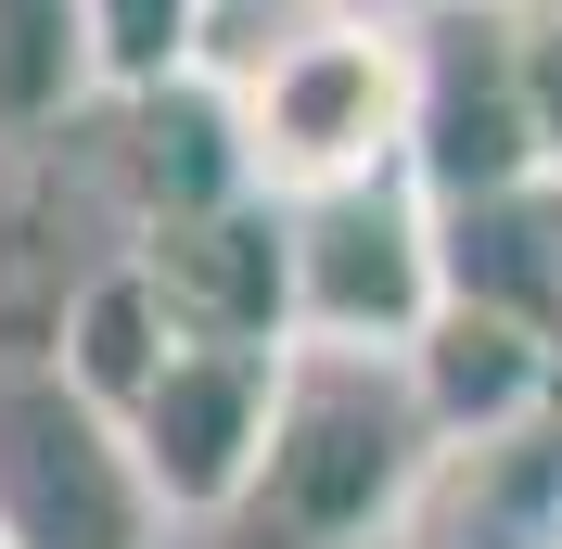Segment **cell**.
Masks as SVG:
<instances>
[{
    "label": "cell",
    "instance_id": "cell-1",
    "mask_svg": "<svg viewBox=\"0 0 562 549\" xmlns=\"http://www.w3.org/2000/svg\"><path fill=\"white\" fill-rule=\"evenodd\" d=\"M448 435L409 383V345H281V410L244 498L205 524L217 549H396Z\"/></svg>",
    "mask_w": 562,
    "mask_h": 549
},
{
    "label": "cell",
    "instance_id": "cell-2",
    "mask_svg": "<svg viewBox=\"0 0 562 549\" xmlns=\"http://www.w3.org/2000/svg\"><path fill=\"white\" fill-rule=\"evenodd\" d=\"M217 90L256 192L307 205L333 179H384L409 167V0H269Z\"/></svg>",
    "mask_w": 562,
    "mask_h": 549
},
{
    "label": "cell",
    "instance_id": "cell-3",
    "mask_svg": "<svg viewBox=\"0 0 562 549\" xmlns=\"http://www.w3.org/2000/svg\"><path fill=\"white\" fill-rule=\"evenodd\" d=\"M167 524L128 410L65 358H0V549H167Z\"/></svg>",
    "mask_w": 562,
    "mask_h": 549
},
{
    "label": "cell",
    "instance_id": "cell-4",
    "mask_svg": "<svg viewBox=\"0 0 562 549\" xmlns=\"http://www.w3.org/2000/svg\"><path fill=\"white\" fill-rule=\"evenodd\" d=\"M294 217V345H422L448 307V205L409 167L333 179Z\"/></svg>",
    "mask_w": 562,
    "mask_h": 549
},
{
    "label": "cell",
    "instance_id": "cell-5",
    "mask_svg": "<svg viewBox=\"0 0 562 549\" xmlns=\"http://www.w3.org/2000/svg\"><path fill=\"white\" fill-rule=\"evenodd\" d=\"M409 179L435 205H498V192L550 179L512 0H435V13H409Z\"/></svg>",
    "mask_w": 562,
    "mask_h": 549
},
{
    "label": "cell",
    "instance_id": "cell-6",
    "mask_svg": "<svg viewBox=\"0 0 562 549\" xmlns=\"http://www.w3.org/2000/svg\"><path fill=\"white\" fill-rule=\"evenodd\" d=\"M269 410H281V345H217L192 333L167 371L128 396V435H140V473L179 524H217L244 498L256 447H269Z\"/></svg>",
    "mask_w": 562,
    "mask_h": 549
},
{
    "label": "cell",
    "instance_id": "cell-7",
    "mask_svg": "<svg viewBox=\"0 0 562 549\" xmlns=\"http://www.w3.org/2000/svg\"><path fill=\"white\" fill-rule=\"evenodd\" d=\"M128 256V205L77 179V141L0 154V358H65L77 294Z\"/></svg>",
    "mask_w": 562,
    "mask_h": 549
},
{
    "label": "cell",
    "instance_id": "cell-8",
    "mask_svg": "<svg viewBox=\"0 0 562 549\" xmlns=\"http://www.w3.org/2000/svg\"><path fill=\"white\" fill-rule=\"evenodd\" d=\"M140 269L167 281V307L217 345H294V217L281 192H217V205L140 217Z\"/></svg>",
    "mask_w": 562,
    "mask_h": 549
},
{
    "label": "cell",
    "instance_id": "cell-9",
    "mask_svg": "<svg viewBox=\"0 0 562 549\" xmlns=\"http://www.w3.org/2000/svg\"><path fill=\"white\" fill-rule=\"evenodd\" d=\"M396 549H562V410L448 447L396 524Z\"/></svg>",
    "mask_w": 562,
    "mask_h": 549
},
{
    "label": "cell",
    "instance_id": "cell-10",
    "mask_svg": "<svg viewBox=\"0 0 562 549\" xmlns=\"http://www.w3.org/2000/svg\"><path fill=\"white\" fill-rule=\"evenodd\" d=\"M409 383H422V410H435V435L473 447V435H512V422L562 410V345L525 333L512 307L448 294V307L422 320V345H409Z\"/></svg>",
    "mask_w": 562,
    "mask_h": 549
},
{
    "label": "cell",
    "instance_id": "cell-11",
    "mask_svg": "<svg viewBox=\"0 0 562 549\" xmlns=\"http://www.w3.org/2000/svg\"><path fill=\"white\" fill-rule=\"evenodd\" d=\"M103 103H115V77H103L90 0H0V154L77 141Z\"/></svg>",
    "mask_w": 562,
    "mask_h": 549
},
{
    "label": "cell",
    "instance_id": "cell-12",
    "mask_svg": "<svg viewBox=\"0 0 562 549\" xmlns=\"http://www.w3.org/2000/svg\"><path fill=\"white\" fill-rule=\"evenodd\" d=\"M448 294L512 307L525 333L562 345V179L498 192V205H448Z\"/></svg>",
    "mask_w": 562,
    "mask_h": 549
},
{
    "label": "cell",
    "instance_id": "cell-13",
    "mask_svg": "<svg viewBox=\"0 0 562 549\" xmlns=\"http://www.w3.org/2000/svg\"><path fill=\"white\" fill-rule=\"evenodd\" d=\"M179 345H192V320L167 307V281L140 269V243H128V256H115V269L90 281V294H77V320H65V371L90 383L103 410H128V396H140L154 371H167Z\"/></svg>",
    "mask_w": 562,
    "mask_h": 549
},
{
    "label": "cell",
    "instance_id": "cell-14",
    "mask_svg": "<svg viewBox=\"0 0 562 549\" xmlns=\"http://www.w3.org/2000/svg\"><path fill=\"white\" fill-rule=\"evenodd\" d=\"M90 26H103L115 103H154V90H179V77H205L217 0H90Z\"/></svg>",
    "mask_w": 562,
    "mask_h": 549
},
{
    "label": "cell",
    "instance_id": "cell-15",
    "mask_svg": "<svg viewBox=\"0 0 562 549\" xmlns=\"http://www.w3.org/2000/svg\"><path fill=\"white\" fill-rule=\"evenodd\" d=\"M512 38H525V103H537V141H550V179H562V0H512Z\"/></svg>",
    "mask_w": 562,
    "mask_h": 549
},
{
    "label": "cell",
    "instance_id": "cell-16",
    "mask_svg": "<svg viewBox=\"0 0 562 549\" xmlns=\"http://www.w3.org/2000/svg\"><path fill=\"white\" fill-rule=\"evenodd\" d=\"M409 13H435V0H409Z\"/></svg>",
    "mask_w": 562,
    "mask_h": 549
}]
</instances>
